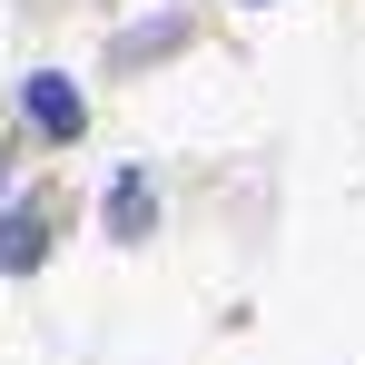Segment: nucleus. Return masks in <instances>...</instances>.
I'll list each match as a JSON object with an SVG mask.
<instances>
[{
  "label": "nucleus",
  "instance_id": "obj_3",
  "mask_svg": "<svg viewBox=\"0 0 365 365\" xmlns=\"http://www.w3.org/2000/svg\"><path fill=\"white\" fill-rule=\"evenodd\" d=\"M50 257V237H40V217H0V267L20 277V267H40Z\"/></svg>",
  "mask_w": 365,
  "mask_h": 365
},
{
  "label": "nucleus",
  "instance_id": "obj_2",
  "mask_svg": "<svg viewBox=\"0 0 365 365\" xmlns=\"http://www.w3.org/2000/svg\"><path fill=\"white\" fill-rule=\"evenodd\" d=\"M148 217H158V197H148V178L128 168V178L109 187V237H148Z\"/></svg>",
  "mask_w": 365,
  "mask_h": 365
},
{
  "label": "nucleus",
  "instance_id": "obj_1",
  "mask_svg": "<svg viewBox=\"0 0 365 365\" xmlns=\"http://www.w3.org/2000/svg\"><path fill=\"white\" fill-rule=\"evenodd\" d=\"M20 99H30L40 138H79V128H89V109H79V89H69L60 69H30V89H20Z\"/></svg>",
  "mask_w": 365,
  "mask_h": 365
},
{
  "label": "nucleus",
  "instance_id": "obj_4",
  "mask_svg": "<svg viewBox=\"0 0 365 365\" xmlns=\"http://www.w3.org/2000/svg\"><path fill=\"white\" fill-rule=\"evenodd\" d=\"M257 10H267V0H257Z\"/></svg>",
  "mask_w": 365,
  "mask_h": 365
}]
</instances>
